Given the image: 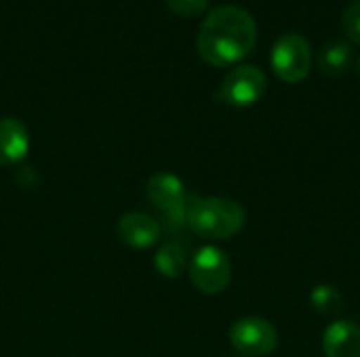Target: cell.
Returning a JSON list of instances; mask_svg holds the SVG:
<instances>
[{"mask_svg":"<svg viewBox=\"0 0 360 357\" xmlns=\"http://www.w3.org/2000/svg\"><path fill=\"white\" fill-rule=\"evenodd\" d=\"M255 42V19L249 11L234 4H221L209 11L196 36V48L211 65H230L245 59Z\"/></svg>","mask_w":360,"mask_h":357,"instance_id":"obj_1","label":"cell"},{"mask_svg":"<svg viewBox=\"0 0 360 357\" xmlns=\"http://www.w3.org/2000/svg\"><path fill=\"white\" fill-rule=\"evenodd\" d=\"M186 223L205 240H228L245 227L247 213L228 198H194L188 204Z\"/></svg>","mask_w":360,"mask_h":357,"instance_id":"obj_2","label":"cell"},{"mask_svg":"<svg viewBox=\"0 0 360 357\" xmlns=\"http://www.w3.org/2000/svg\"><path fill=\"white\" fill-rule=\"evenodd\" d=\"M188 274L192 284L202 295H219L228 288L232 278V263L224 250L215 246H202L190 261Z\"/></svg>","mask_w":360,"mask_h":357,"instance_id":"obj_3","label":"cell"},{"mask_svg":"<svg viewBox=\"0 0 360 357\" xmlns=\"http://www.w3.org/2000/svg\"><path fill=\"white\" fill-rule=\"evenodd\" d=\"M312 65L310 42L295 32L283 34L272 46V67L285 82H302Z\"/></svg>","mask_w":360,"mask_h":357,"instance_id":"obj_4","label":"cell"},{"mask_svg":"<svg viewBox=\"0 0 360 357\" xmlns=\"http://www.w3.org/2000/svg\"><path fill=\"white\" fill-rule=\"evenodd\" d=\"M230 343L243 356L266 357L276 349L278 332L264 318H243L232 324Z\"/></svg>","mask_w":360,"mask_h":357,"instance_id":"obj_5","label":"cell"},{"mask_svg":"<svg viewBox=\"0 0 360 357\" xmlns=\"http://www.w3.org/2000/svg\"><path fill=\"white\" fill-rule=\"evenodd\" d=\"M264 93H266L264 72L257 65L245 63V65L234 67L224 78L217 90V99L234 107H247V105H253Z\"/></svg>","mask_w":360,"mask_h":357,"instance_id":"obj_6","label":"cell"},{"mask_svg":"<svg viewBox=\"0 0 360 357\" xmlns=\"http://www.w3.org/2000/svg\"><path fill=\"white\" fill-rule=\"evenodd\" d=\"M146 194L150 198V202L165 210L173 221H186V213H188V194L186 187L181 183L179 177L171 175V173H156L148 179L146 185Z\"/></svg>","mask_w":360,"mask_h":357,"instance_id":"obj_7","label":"cell"},{"mask_svg":"<svg viewBox=\"0 0 360 357\" xmlns=\"http://www.w3.org/2000/svg\"><path fill=\"white\" fill-rule=\"evenodd\" d=\"M116 234H118L120 242H124L127 246L137 248V250H146L158 242L160 225L150 215L129 213V215L120 217V221L116 225Z\"/></svg>","mask_w":360,"mask_h":357,"instance_id":"obj_8","label":"cell"},{"mask_svg":"<svg viewBox=\"0 0 360 357\" xmlns=\"http://www.w3.org/2000/svg\"><path fill=\"white\" fill-rule=\"evenodd\" d=\"M327 357H360V326L350 320L333 322L323 335Z\"/></svg>","mask_w":360,"mask_h":357,"instance_id":"obj_9","label":"cell"},{"mask_svg":"<svg viewBox=\"0 0 360 357\" xmlns=\"http://www.w3.org/2000/svg\"><path fill=\"white\" fill-rule=\"evenodd\" d=\"M30 149V135L21 120L2 118L0 120V166L19 164Z\"/></svg>","mask_w":360,"mask_h":357,"instance_id":"obj_10","label":"cell"},{"mask_svg":"<svg viewBox=\"0 0 360 357\" xmlns=\"http://www.w3.org/2000/svg\"><path fill=\"white\" fill-rule=\"evenodd\" d=\"M354 61L352 46L346 40H331L325 42L319 50V67L327 76H340L344 74Z\"/></svg>","mask_w":360,"mask_h":357,"instance_id":"obj_11","label":"cell"},{"mask_svg":"<svg viewBox=\"0 0 360 357\" xmlns=\"http://www.w3.org/2000/svg\"><path fill=\"white\" fill-rule=\"evenodd\" d=\"M154 265H156V269H158L160 276L171 278V280L173 278H179L186 271V267L190 265L188 263V250H186V246L181 242H177V240H171V242L162 244L160 250L154 257Z\"/></svg>","mask_w":360,"mask_h":357,"instance_id":"obj_12","label":"cell"},{"mask_svg":"<svg viewBox=\"0 0 360 357\" xmlns=\"http://www.w3.org/2000/svg\"><path fill=\"white\" fill-rule=\"evenodd\" d=\"M310 303L321 316H327V318L338 316L344 309V299H342L340 290L333 288V286H327V284H321V286H316L312 290Z\"/></svg>","mask_w":360,"mask_h":357,"instance_id":"obj_13","label":"cell"},{"mask_svg":"<svg viewBox=\"0 0 360 357\" xmlns=\"http://www.w3.org/2000/svg\"><path fill=\"white\" fill-rule=\"evenodd\" d=\"M342 27L346 36L360 44V0H352L342 13Z\"/></svg>","mask_w":360,"mask_h":357,"instance_id":"obj_14","label":"cell"},{"mask_svg":"<svg viewBox=\"0 0 360 357\" xmlns=\"http://www.w3.org/2000/svg\"><path fill=\"white\" fill-rule=\"evenodd\" d=\"M167 4L179 15H198L209 6V0H167Z\"/></svg>","mask_w":360,"mask_h":357,"instance_id":"obj_15","label":"cell"},{"mask_svg":"<svg viewBox=\"0 0 360 357\" xmlns=\"http://www.w3.org/2000/svg\"><path fill=\"white\" fill-rule=\"evenodd\" d=\"M359 69H360V61H359Z\"/></svg>","mask_w":360,"mask_h":357,"instance_id":"obj_16","label":"cell"}]
</instances>
